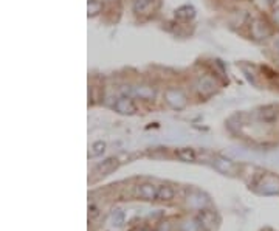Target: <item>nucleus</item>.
Wrapping results in <instances>:
<instances>
[{
  "label": "nucleus",
  "instance_id": "obj_16",
  "mask_svg": "<svg viewBox=\"0 0 279 231\" xmlns=\"http://www.w3.org/2000/svg\"><path fill=\"white\" fill-rule=\"evenodd\" d=\"M112 224L115 227H121L124 224V213L121 210H115V213L112 214Z\"/></svg>",
  "mask_w": 279,
  "mask_h": 231
},
{
  "label": "nucleus",
  "instance_id": "obj_3",
  "mask_svg": "<svg viewBox=\"0 0 279 231\" xmlns=\"http://www.w3.org/2000/svg\"><path fill=\"white\" fill-rule=\"evenodd\" d=\"M166 101H167V104L175 107V109H181L185 104H186V98L185 95L181 93L180 90H167L166 95H164Z\"/></svg>",
  "mask_w": 279,
  "mask_h": 231
},
{
  "label": "nucleus",
  "instance_id": "obj_20",
  "mask_svg": "<svg viewBox=\"0 0 279 231\" xmlns=\"http://www.w3.org/2000/svg\"><path fill=\"white\" fill-rule=\"evenodd\" d=\"M135 231H147V230H144V228H138V230H135Z\"/></svg>",
  "mask_w": 279,
  "mask_h": 231
},
{
  "label": "nucleus",
  "instance_id": "obj_13",
  "mask_svg": "<svg viewBox=\"0 0 279 231\" xmlns=\"http://www.w3.org/2000/svg\"><path fill=\"white\" fill-rule=\"evenodd\" d=\"M261 118L267 123H273L275 120H278V112H275L273 107H267L261 112Z\"/></svg>",
  "mask_w": 279,
  "mask_h": 231
},
{
  "label": "nucleus",
  "instance_id": "obj_6",
  "mask_svg": "<svg viewBox=\"0 0 279 231\" xmlns=\"http://www.w3.org/2000/svg\"><path fill=\"white\" fill-rule=\"evenodd\" d=\"M188 205L192 208H197V210H203L208 205V200L200 193H191V194H188Z\"/></svg>",
  "mask_w": 279,
  "mask_h": 231
},
{
  "label": "nucleus",
  "instance_id": "obj_4",
  "mask_svg": "<svg viewBox=\"0 0 279 231\" xmlns=\"http://www.w3.org/2000/svg\"><path fill=\"white\" fill-rule=\"evenodd\" d=\"M157 193H158V188H155V185H152V183H143L137 188V194L146 200L157 199Z\"/></svg>",
  "mask_w": 279,
  "mask_h": 231
},
{
  "label": "nucleus",
  "instance_id": "obj_1",
  "mask_svg": "<svg viewBox=\"0 0 279 231\" xmlns=\"http://www.w3.org/2000/svg\"><path fill=\"white\" fill-rule=\"evenodd\" d=\"M114 109L121 115H134L137 112V106L129 96L118 98L114 103Z\"/></svg>",
  "mask_w": 279,
  "mask_h": 231
},
{
  "label": "nucleus",
  "instance_id": "obj_7",
  "mask_svg": "<svg viewBox=\"0 0 279 231\" xmlns=\"http://www.w3.org/2000/svg\"><path fill=\"white\" fill-rule=\"evenodd\" d=\"M251 33H253L255 37H258V39H264V37H267L270 34V28L267 26V23H265V22L256 20L255 25L251 26Z\"/></svg>",
  "mask_w": 279,
  "mask_h": 231
},
{
  "label": "nucleus",
  "instance_id": "obj_11",
  "mask_svg": "<svg viewBox=\"0 0 279 231\" xmlns=\"http://www.w3.org/2000/svg\"><path fill=\"white\" fill-rule=\"evenodd\" d=\"M175 155L181 162H194L195 160V152H194V149H189V148H181V149L175 151Z\"/></svg>",
  "mask_w": 279,
  "mask_h": 231
},
{
  "label": "nucleus",
  "instance_id": "obj_9",
  "mask_svg": "<svg viewBox=\"0 0 279 231\" xmlns=\"http://www.w3.org/2000/svg\"><path fill=\"white\" fill-rule=\"evenodd\" d=\"M214 166L217 171L223 172V174H230V172L234 171V165L231 160H227V158H216L214 160Z\"/></svg>",
  "mask_w": 279,
  "mask_h": 231
},
{
  "label": "nucleus",
  "instance_id": "obj_8",
  "mask_svg": "<svg viewBox=\"0 0 279 231\" xmlns=\"http://www.w3.org/2000/svg\"><path fill=\"white\" fill-rule=\"evenodd\" d=\"M153 6V0H134L132 9L137 14H146Z\"/></svg>",
  "mask_w": 279,
  "mask_h": 231
},
{
  "label": "nucleus",
  "instance_id": "obj_12",
  "mask_svg": "<svg viewBox=\"0 0 279 231\" xmlns=\"http://www.w3.org/2000/svg\"><path fill=\"white\" fill-rule=\"evenodd\" d=\"M200 222L197 219H186L181 222L180 231H200Z\"/></svg>",
  "mask_w": 279,
  "mask_h": 231
},
{
  "label": "nucleus",
  "instance_id": "obj_5",
  "mask_svg": "<svg viewBox=\"0 0 279 231\" xmlns=\"http://www.w3.org/2000/svg\"><path fill=\"white\" fill-rule=\"evenodd\" d=\"M197 221L200 222V225L206 230H211L214 227V222H216V218H214V213L208 211V210H200L199 214H197Z\"/></svg>",
  "mask_w": 279,
  "mask_h": 231
},
{
  "label": "nucleus",
  "instance_id": "obj_18",
  "mask_svg": "<svg viewBox=\"0 0 279 231\" xmlns=\"http://www.w3.org/2000/svg\"><path fill=\"white\" fill-rule=\"evenodd\" d=\"M157 231H171V224L169 222H161L157 227Z\"/></svg>",
  "mask_w": 279,
  "mask_h": 231
},
{
  "label": "nucleus",
  "instance_id": "obj_2",
  "mask_svg": "<svg viewBox=\"0 0 279 231\" xmlns=\"http://www.w3.org/2000/svg\"><path fill=\"white\" fill-rule=\"evenodd\" d=\"M117 168H118V160L114 157H110V158H107V160H104L103 163L98 165L93 172L100 177H106V176L110 174V172H114Z\"/></svg>",
  "mask_w": 279,
  "mask_h": 231
},
{
  "label": "nucleus",
  "instance_id": "obj_17",
  "mask_svg": "<svg viewBox=\"0 0 279 231\" xmlns=\"http://www.w3.org/2000/svg\"><path fill=\"white\" fill-rule=\"evenodd\" d=\"M98 214H100V211H98V208H96V207H93V205H90V207H89V216H90V219L98 218Z\"/></svg>",
  "mask_w": 279,
  "mask_h": 231
},
{
  "label": "nucleus",
  "instance_id": "obj_10",
  "mask_svg": "<svg viewBox=\"0 0 279 231\" xmlns=\"http://www.w3.org/2000/svg\"><path fill=\"white\" fill-rule=\"evenodd\" d=\"M175 197V191H174V188L169 186V185H161L158 186V193H157V199L160 200H172Z\"/></svg>",
  "mask_w": 279,
  "mask_h": 231
},
{
  "label": "nucleus",
  "instance_id": "obj_19",
  "mask_svg": "<svg viewBox=\"0 0 279 231\" xmlns=\"http://www.w3.org/2000/svg\"><path fill=\"white\" fill-rule=\"evenodd\" d=\"M273 19H275L276 25H279V9H276V11H275V14H273Z\"/></svg>",
  "mask_w": 279,
  "mask_h": 231
},
{
  "label": "nucleus",
  "instance_id": "obj_14",
  "mask_svg": "<svg viewBox=\"0 0 279 231\" xmlns=\"http://www.w3.org/2000/svg\"><path fill=\"white\" fill-rule=\"evenodd\" d=\"M135 93L141 99H153L155 98V92H153L150 87H138L135 90Z\"/></svg>",
  "mask_w": 279,
  "mask_h": 231
},
{
  "label": "nucleus",
  "instance_id": "obj_15",
  "mask_svg": "<svg viewBox=\"0 0 279 231\" xmlns=\"http://www.w3.org/2000/svg\"><path fill=\"white\" fill-rule=\"evenodd\" d=\"M104 151H106V143H104V141H96V143L93 144V146H92L89 155H90V157H98V155H101Z\"/></svg>",
  "mask_w": 279,
  "mask_h": 231
}]
</instances>
